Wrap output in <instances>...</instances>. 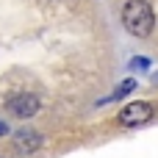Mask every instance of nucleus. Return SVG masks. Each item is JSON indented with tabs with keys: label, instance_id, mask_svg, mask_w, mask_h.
Masks as SVG:
<instances>
[{
	"label": "nucleus",
	"instance_id": "obj_6",
	"mask_svg": "<svg viewBox=\"0 0 158 158\" xmlns=\"http://www.w3.org/2000/svg\"><path fill=\"white\" fill-rule=\"evenodd\" d=\"M131 67H136V69H147V67H150V61H147V58H133V61H131Z\"/></svg>",
	"mask_w": 158,
	"mask_h": 158
},
{
	"label": "nucleus",
	"instance_id": "obj_3",
	"mask_svg": "<svg viewBox=\"0 0 158 158\" xmlns=\"http://www.w3.org/2000/svg\"><path fill=\"white\" fill-rule=\"evenodd\" d=\"M119 125L125 128H136V125H144L147 119H153V106L150 103H131L119 111Z\"/></svg>",
	"mask_w": 158,
	"mask_h": 158
},
{
	"label": "nucleus",
	"instance_id": "obj_5",
	"mask_svg": "<svg viewBox=\"0 0 158 158\" xmlns=\"http://www.w3.org/2000/svg\"><path fill=\"white\" fill-rule=\"evenodd\" d=\"M133 89H136V81H133V78H128V81H122V83H119V86L114 89L111 100H122V97H125V94H131Z\"/></svg>",
	"mask_w": 158,
	"mask_h": 158
},
{
	"label": "nucleus",
	"instance_id": "obj_7",
	"mask_svg": "<svg viewBox=\"0 0 158 158\" xmlns=\"http://www.w3.org/2000/svg\"><path fill=\"white\" fill-rule=\"evenodd\" d=\"M6 133H8V125H6V122H0V136H6Z\"/></svg>",
	"mask_w": 158,
	"mask_h": 158
},
{
	"label": "nucleus",
	"instance_id": "obj_1",
	"mask_svg": "<svg viewBox=\"0 0 158 158\" xmlns=\"http://www.w3.org/2000/svg\"><path fill=\"white\" fill-rule=\"evenodd\" d=\"M122 25L131 36H150V31L156 28V14L150 8L147 0H128L125 8H122Z\"/></svg>",
	"mask_w": 158,
	"mask_h": 158
},
{
	"label": "nucleus",
	"instance_id": "obj_4",
	"mask_svg": "<svg viewBox=\"0 0 158 158\" xmlns=\"http://www.w3.org/2000/svg\"><path fill=\"white\" fill-rule=\"evenodd\" d=\"M42 142H44V139H42L36 131H17V136H14V147L22 150V153H33V150H39Z\"/></svg>",
	"mask_w": 158,
	"mask_h": 158
},
{
	"label": "nucleus",
	"instance_id": "obj_2",
	"mask_svg": "<svg viewBox=\"0 0 158 158\" xmlns=\"http://www.w3.org/2000/svg\"><path fill=\"white\" fill-rule=\"evenodd\" d=\"M6 108H8L14 117H19V119H28V117L39 114L42 100H39L36 94H14V97L6 100Z\"/></svg>",
	"mask_w": 158,
	"mask_h": 158
}]
</instances>
